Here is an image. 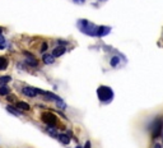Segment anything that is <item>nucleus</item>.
I'll return each mask as SVG.
<instances>
[{
    "instance_id": "obj_16",
    "label": "nucleus",
    "mask_w": 163,
    "mask_h": 148,
    "mask_svg": "<svg viewBox=\"0 0 163 148\" xmlns=\"http://www.w3.org/2000/svg\"><path fill=\"white\" fill-rule=\"evenodd\" d=\"M119 57L117 56H113L112 59H111V65H112V67H116V65H117V63H119Z\"/></svg>"
},
{
    "instance_id": "obj_7",
    "label": "nucleus",
    "mask_w": 163,
    "mask_h": 148,
    "mask_svg": "<svg viewBox=\"0 0 163 148\" xmlns=\"http://www.w3.org/2000/svg\"><path fill=\"white\" fill-rule=\"evenodd\" d=\"M111 29L108 28V27H98V29H97V35L98 36H106L107 33H110Z\"/></svg>"
},
{
    "instance_id": "obj_18",
    "label": "nucleus",
    "mask_w": 163,
    "mask_h": 148,
    "mask_svg": "<svg viewBox=\"0 0 163 148\" xmlns=\"http://www.w3.org/2000/svg\"><path fill=\"white\" fill-rule=\"evenodd\" d=\"M4 41H5V38L1 36V35H0V43H4Z\"/></svg>"
},
{
    "instance_id": "obj_21",
    "label": "nucleus",
    "mask_w": 163,
    "mask_h": 148,
    "mask_svg": "<svg viewBox=\"0 0 163 148\" xmlns=\"http://www.w3.org/2000/svg\"><path fill=\"white\" fill-rule=\"evenodd\" d=\"M75 3H79V4H82V3H84V0H74Z\"/></svg>"
},
{
    "instance_id": "obj_10",
    "label": "nucleus",
    "mask_w": 163,
    "mask_h": 148,
    "mask_svg": "<svg viewBox=\"0 0 163 148\" xmlns=\"http://www.w3.org/2000/svg\"><path fill=\"white\" fill-rule=\"evenodd\" d=\"M8 68V60L5 57L0 56V70H5Z\"/></svg>"
},
{
    "instance_id": "obj_14",
    "label": "nucleus",
    "mask_w": 163,
    "mask_h": 148,
    "mask_svg": "<svg viewBox=\"0 0 163 148\" xmlns=\"http://www.w3.org/2000/svg\"><path fill=\"white\" fill-rule=\"evenodd\" d=\"M59 139H60L64 144H68L70 142V138L66 135V134H60V135H59Z\"/></svg>"
},
{
    "instance_id": "obj_26",
    "label": "nucleus",
    "mask_w": 163,
    "mask_h": 148,
    "mask_svg": "<svg viewBox=\"0 0 163 148\" xmlns=\"http://www.w3.org/2000/svg\"><path fill=\"white\" fill-rule=\"evenodd\" d=\"M77 148H82V147H77Z\"/></svg>"
},
{
    "instance_id": "obj_12",
    "label": "nucleus",
    "mask_w": 163,
    "mask_h": 148,
    "mask_svg": "<svg viewBox=\"0 0 163 148\" xmlns=\"http://www.w3.org/2000/svg\"><path fill=\"white\" fill-rule=\"evenodd\" d=\"M10 77L9 75H4V77H0V86H5L8 82H10Z\"/></svg>"
},
{
    "instance_id": "obj_2",
    "label": "nucleus",
    "mask_w": 163,
    "mask_h": 148,
    "mask_svg": "<svg viewBox=\"0 0 163 148\" xmlns=\"http://www.w3.org/2000/svg\"><path fill=\"white\" fill-rule=\"evenodd\" d=\"M97 95H98L99 100L103 101V102H108V101H111L113 98V91L106 86L99 87V88L97 89Z\"/></svg>"
},
{
    "instance_id": "obj_11",
    "label": "nucleus",
    "mask_w": 163,
    "mask_h": 148,
    "mask_svg": "<svg viewBox=\"0 0 163 148\" xmlns=\"http://www.w3.org/2000/svg\"><path fill=\"white\" fill-rule=\"evenodd\" d=\"M15 106H17V109H21V110H26V111H27V110H29V105H28L27 102H23V101L18 102Z\"/></svg>"
},
{
    "instance_id": "obj_1",
    "label": "nucleus",
    "mask_w": 163,
    "mask_h": 148,
    "mask_svg": "<svg viewBox=\"0 0 163 148\" xmlns=\"http://www.w3.org/2000/svg\"><path fill=\"white\" fill-rule=\"evenodd\" d=\"M78 26H79V28L82 29V31L84 32V33L89 35V36H96L97 35V29H98V27L94 26V24L89 23V22L84 21V19H82V21L78 22Z\"/></svg>"
},
{
    "instance_id": "obj_24",
    "label": "nucleus",
    "mask_w": 163,
    "mask_h": 148,
    "mask_svg": "<svg viewBox=\"0 0 163 148\" xmlns=\"http://www.w3.org/2000/svg\"><path fill=\"white\" fill-rule=\"evenodd\" d=\"M1 31H3V29H1V28H0V33H1Z\"/></svg>"
},
{
    "instance_id": "obj_9",
    "label": "nucleus",
    "mask_w": 163,
    "mask_h": 148,
    "mask_svg": "<svg viewBox=\"0 0 163 148\" xmlns=\"http://www.w3.org/2000/svg\"><path fill=\"white\" fill-rule=\"evenodd\" d=\"M42 59H43V61H45V64H52L54 63V56L50 55V54H45Z\"/></svg>"
},
{
    "instance_id": "obj_20",
    "label": "nucleus",
    "mask_w": 163,
    "mask_h": 148,
    "mask_svg": "<svg viewBox=\"0 0 163 148\" xmlns=\"http://www.w3.org/2000/svg\"><path fill=\"white\" fill-rule=\"evenodd\" d=\"M8 100H9V101H14V97H12V96H8Z\"/></svg>"
},
{
    "instance_id": "obj_17",
    "label": "nucleus",
    "mask_w": 163,
    "mask_h": 148,
    "mask_svg": "<svg viewBox=\"0 0 163 148\" xmlns=\"http://www.w3.org/2000/svg\"><path fill=\"white\" fill-rule=\"evenodd\" d=\"M45 50H47V43H43L42 47H41V51H42V53H43Z\"/></svg>"
},
{
    "instance_id": "obj_15",
    "label": "nucleus",
    "mask_w": 163,
    "mask_h": 148,
    "mask_svg": "<svg viewBox=\"0 0 163 148\" xmlns=\"http://www.w3.org/2000/svg\"><path fill=\"white\" fill-rule=\"evenodd\" d=\"M0 95L1 96H8L9 95V89H8L7 87H4V86L0 87Z\"/></svg>"
},
{
    "instance_id": "obj_23",
    "label": "nucleus",
    "mask_w": 163,
    "mask_h": 148,
    "mask_svg": "<svg viewBox=\"0 0 163 148\" xmlns=\"http://www.w3.org/2000/svg\"><path fill=\"white\" fill-rule=\"evenodd\" d=\"M1 49H4V46H3V45H0V50H1Z\"/></svg>"
},
{
    "instance_id": "obj_4",
    "label": "nucleus",
    "mask_w": 163,
    "mask_h": 148,
    "mask_svg": "<svg viewBox=\"0 0 163 148\" xmlns=\"http://www.w3.org/2000/svg\"><path fill=\"white\" fill-rule=\"evenodd\" d=\"M162 125H163V120L158 119L154 124V130H153V137L157 138L158 135H161V130H162Z\"/></svg>"
},
{
    "instance_id": "obj_3",
    "label": "nucleus",
    "mask_w": 163,
    "mask_h": 148,
    "mask_svg": "<svg viewBox=\"0 0 163 148\" xmlns=\"http://www.w3.org/2000/svg\"><path fill=\"white\" fill-rule=\"evenodd\" d=\"M42 121L46 123L47 125H50V127H55V125L58 124L56 116L54 114H51V112H45V114H42Z\"/></svg>"
},
{
    "instance_id": "obj_5",
    "label": "nucleus",
    "mask_w": 163,
    "mask_h": 148,
    "mask_svg": "<svg viewBox=\"0 0 163 148\" xmlns=\"http://www.w3.org/2000/svg\"><path fill=\"white\" fill-rule=\"evenodd\" d=\"M22 92L26 96H28V97H34V96H37V93H38V89L32 88V87H24V88L22 89Z\"/></svg>"
},
{
    "instance_id": "obj_13",
    "label": "nucleus",
    "mask_w": 163,
    "mask_h": 148,
    "mask_svg": "<svg viewBox=\"0 0 163 148\" xmlns=\"http://www.w3.org/2000/svg\"><path fill=\"white\" fill-rule=\"evenodd\" d=\"M7 110L9 111V112H12V114L17 115V116H21V115H22V112H21L19 110H18V109H14V107H12V106H8Z\"/></svg>"
},
{
    "instance_id": "obj_8",
    "label": "nucleus",
    "mask_w": 163,
    "mask_h": 148,
    "mask_svg": "<svg viewBox=\"0 0 163 148\" xmlns=\"http://www.w3.org/2000/svg\"><path fill=\"white\" fill-rule=\"evenodd\" d=\"M24 55L27 56V60H28V63H29V64H31V65H33V67H36V65H37V60L34 59V57L32 56L31 54H29V53H26V54H24Z\"/></svg>"
},
{
    "instance_id": "obj_19",
    "label": "nucleus",
    "mask_w": 163,
    "mask_h": 148,
    "mask_svg": "<svg viewBox=\"0 0 163 148\" xmlns=\"http://www.w3.org/2000/svg\"><path fill=\"white\" fill-rule=\"evenodd\" d=\"M84 148H91V142H87L85 143V147Z\"/></svg>"
},
{
    "instance_id": "obj_6",
    "label": "nucleus",
    "mask_w": 163,
    "mask_h": 148,
    "mask_svg": "<svg viewBox=\"0 0 163 148\" xmlns=\"http://www.w3.org/2000/svg\"><path fill=\"white\" fill-rule=\"evenodd\" d=\"M64 53H65V47H64V46H58V47L54 49L52 56H61Z\"/></svg>"
},
{
    "instance_id": "obj_25",
    "label": "nucleus",
    "mask_w": 163,
    "mask_h": 148,
    "mask_svg": "<svg viewBox=\"0 0 163 148\" xmlns=\"http://www.w3.org/2000/svg\"><path fill=\"white\" fill-rule=\"evenodd\" d=\"M99 1H106V0H99Z\"/></svg>"
},
{
    "instance_id": "obj_22",
    "label": "nucleus",
    "mask_w": 163,
    "mask_h": 148,
    "mask_svg": "<svg viewBox=\"0 0 163 148\" xmlns=\"http://www.w3.org/2000/svg\"><path fill=\"white\" fill-rule=\"evenodd\" d=\"M154 148H162V147L159 146V144H156V146H154Z\"/></svg>"
}]
</instances>
